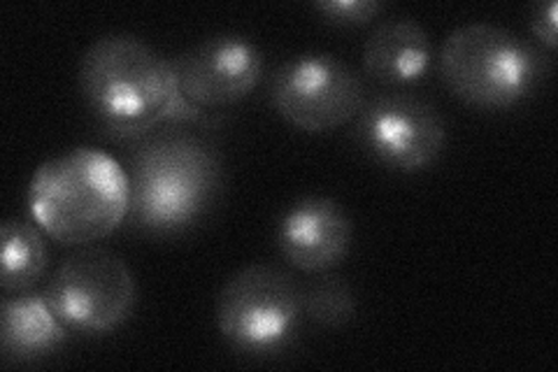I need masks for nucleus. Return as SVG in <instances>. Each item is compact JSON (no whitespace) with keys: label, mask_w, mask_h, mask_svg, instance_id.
Wrapping results in <instances>:
<instances>
[{"label":"nucleus","mask_w":558,"mask_h":372,"mask_svg":"<svg viewBox=\"0 0 558 372\" xmlns=\"http://www.w3.org/2000/svg\"><path fill=\"white\" fill-rule=\"evenodd\" d=\"M558 5L554 3V0H549V3H537L533 10H531V31L537 38L539 45H545L547 49H556L558 45Z\"/></svg>","instance_id":"nucleus-16"},{"label":"nucleus","mask_w":558,"mask_h":372,"mask_svg":"<svg viewBox=\"0 0 558 372\" xmlns=\"http://www.w3.org/2000/svg\"><path fill=\"white\" fill-rule=\"evenodd\" d=\"M356 140L381 166L416 172L428 168L447 143V123L435 105L412 94L368 98L356 117Z\"/></svg>","instance_id":"nucleus-8"},{"label":"nucleus","mask_w":558,"mask_h":372,"mask_svg":"<svg viewBox=\"0 0 558 372\" xmlns=\"http://www.w3.org/2000/svg\"><path fill=\"white\" fill-rule=\"evenodd\" d=\"M221 338L247 357L287 349L303 324V289L277 265L252 263L226 279L217 296Z\"/></svg>","instance_id":"nucleus-5"},{"label":"nucleus","mask_w":558,"mask_h":372,"mask_svg":"<svg viewBox=\"0 0 558 372\" xmlns=\"http://www.w3.org/2000/svg\"><path fill=\"white\" fill-rule=\"evenodd\" d=\"M354 224L344 207L326 196L295 201L277 221L279 254L303 273H328L349 254Z\"/></svg>","instance_id":"nucleus-10"},{"label":"nucleus","mask_w":558,"mask_h":372,"mask_svg":"<svg viewBox=\"0 0 558 372\" xmlns=\"http://www.w3.org/2000/svg\"><path fill=\"white\" fill-rule=\"evenodd\" d=\"M45 230L26 219H5L0 228L3 254H0V287L5 293L33 289V285L47 273L49 250Z\"/></svg>","instance_id":"nucleus-13"},{"label":"nucleus","mask_w":558,"mask_h":372,"mask_svg":"<svg viewBox=\"0 0 558 372\" xmlns=\"http://www.w3.org/2000/svg\"><path fill=\"white\" fill-rule=\"evenodd\" d=\"M438 73L459 100L482 110H505L535 94L547 73V61L514 31L473 22L447 35L438 55Z\"/></svg>","instance_id":"nucleus-4"},{"label":"nucleus","mask_w":558,"mask_h":372,"mask_svg":"<svg viewBox=\"0 0 558 372\" xmlns=\"http://www.w3.org/2000/svg\"><path fill=\"white\" fill-rule=\"evenodd\" d=\"M174 84L191 108L213 115L247 98L266 73L260 47L238 33L209 35L172 59Z\"/></svg>","instance_id":"nucleus-9"},{"label":"nucleus","mask_w":558,"mask_h":372,"mask_svg":"<svg viewBox=\"0 0 558 372\" xmlns=\"http://www.w3.org/2000/svg\"><path fill=\"white\" fill-rule=\"evenodd\" d=\"M131 154V207L135 228L149 236H180L215 207L221 191L217 149L186 131L137 137Z\"/></svg>","instance_id":"nucleus-2"},{"label":"nucleus","mask_w":558,"mask_h":372,"mask_svg":"<svg viewBox=\"0 0 558 372\" xmlns=\"http://www.w3.org/2000/svg\"><path fill=\"white\" fill-rule=\"evenodd\" d=\"M68 333L45 291L5 293L0 305V345L8 359L26 363L49 357L68 340Z\"/></svg>","instance_id":"nucleus-12"},{"label":"nucleus","mask_w":558,"mask_h":372,"mask_svg":"<svg viewBox=\"0 0 558 372\" xmlns=\"http://www.w3.org/2000/svg\"><path fill=\"white\" fill-rule=\"evenodd\" d=\"M268 96L277 115L305 133L347 127L368 100L356 70L326 51H310L275 68Z\"/></svg>","instance_id":"nucleus-7"},{"label":"nucleus","mask_w":558,"mask_h":372,"mask_svg":"<svg viewBox=\"0 0 558 372\" xmlns=\"http://www.w3.org/2000/svg\"><path fill=\"white\" fill-rule=\"evenodd\" d=\"M31 217L65 247H89L126 221L129 172L114 156L75 147L38 166L28 184Z\"/></svg>","instance_id":"nucleus-3"},{"label":"nucleus","mask_w":558,"mask_h":372,"mask_svg":"<svg viewBox=\"0 0 558 372\" xmlns=\"http://www.w3.org/2000/svg\"><path fill=\"white\" fill-rule=\"evenodd\" d=\"M356 293L344 277L324 275L303 289V316L314 326H347L356 316Z\"/></svg>","instance_id":"nucleus-14"},{"label":"nucleus","mask_w":558,"mask_h":372,"mask_svg":"<svg viewBox=\"0 0 558 372\" xmlns=\"http://www.w3.org/2000/svg\"><path fill=\"white\" fill-rule=\"evenodd\" d=\"M381 0H322L314 3V10L324 14V20L340 26H363L384 12Z\"/></svg>","instance_id":"nucleus-15"},{"label":"nucleus","mask_w":558,"mask_h":372,"mask_svg":"<svg viewBox=\"0 0 558 372\" xmlns=\"http://www.w3.org/2000/svg\"><path fill=\"white\" fill-rule=\"evenodd\" d=\"M45 296L70 331L100 335L119 328L133 314L137 287L124 259L89 244L59 263Z\"/></svg>","instance_id":"nucleus-6"},{"label":"nucleus","mask_w":558,"mask_h":372,"mask_svg":"<svg viewBox=\"0 0 558 372\" xmlns=\"http://www.w3.org/2000/svg\"><path fill=\"white\" fill-rule=\"evenodd\" d=\"M433 63L428 31L410 16L379 22L363 45V70L371 80L387 86L422 82Z\"/></svg>","instance_id":"nucleus-11"},{"label":"nucleus","mask_w":558,"mask_h":372,"mask_svg":"<svg viewBox=\"0 0 558 372\" xmlns=\"http://www.w3.org/2000/svg\"><path fill=\"white\" fill-rule=\"evenodd\" d=\"M86 110L114 137H143L168 121H207L174 84L172 59L131 33H108L82 55L77 70Z\"/></svg>","instance_id":"nucleus-1"}]
</instances>
